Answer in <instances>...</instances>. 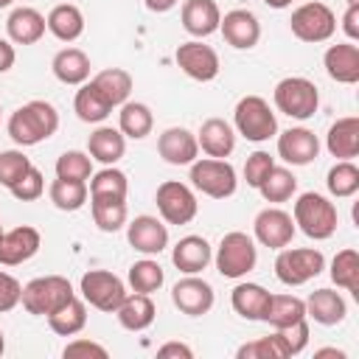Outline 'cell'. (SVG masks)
<instances>
[{
	"mask_svg": "<svg viewBox=\"0 0 359 359\" xmlns=\"http://www.w3.org/2000/svg\"><path fill=\"white\" fill-rule=\"evenodd\" d=\"M59 129V112L50 101L34 98L11 112L8 118V137L17 146H36L48 140Z\"/></svg>",
	"mask_w": 359,
	"mask_h": 359,
	"instance_id": "6da1fadb",
	"label": "cell"
},
{
	"mask_svg": "<svg viewBox=\"0 0 359 359\" xmlns=\"http://www.w3.org/2000/svg\"><path fill=\"white\" fill-rule=\"evenodd\" d=\"M292 219H294V227L309 236L311 241H325L337 233V224H339V216H337V205L317 194V191H306L297 196L294 202V210H292Z\"/></svg>",
	"mask_w": 359,
	"mask_h": 359,
	"instance_id": "7a4b0ae2",
	"label": "cell"
},
{
	"mask_svg": "<svg viewBox=\"0 0 359 359\" xmlns=\"http://www.w3.org/2000/svg\"><path fill=\"white\" fill-rule=\"evenodd\" d=\"M213 261H216V269L222 278H230V280H238L244 275H250L258 264V247H255V238L241 233V230H230L222 236L216 252H213Z\"/></svg>",
	"mask_w": 359,
	"mask_h": 359,
	"instance_id": "3957f363",
	"label": "cell"
},
{
	"mask_svg": "<svg viewBox=\"0 0 359 359\" xmlns=\"http://www.w3.org/2000/svg\"><path fill=\"white\" fill-rule=\"evenodd\" d=\"M70 297H76V292H73V283L65 275H39V278H34L22 286L20 303L28 314L48 317L59 306H65Z\"/></svg>",
	"mask_w": 359,
	"mask_h": 359,
	"instance_id": "277c9868",
	"label": "cell"
},
{
	"mask_svg": "<svg viewBox=\"0 0 359 359\" xmlns=\"http://www.w3.org/2000/svg\"><path fill=\"white\" fill-rule=\"evenodd\" d=\"M233 129H236V135L247 137L250 143H264L278 135V118L266 98L244 95V98H238V104L233 109Z\"/></svg>",
	"mask_w": 359,
	"mask_h": 359,
	"instance_id": "5b68a950",
	"label": "cell"
},
{
	"mask_svg": "<svg viewBox=\"0 0 359 359\" xmlns=\"http://www.w3.org/2000/svg\"><path fill=\"white\" fill-rule=\"evenodd\" d=\"M272 101H275V109L294 118V121H309L317 107H320V93H317V84L306 76H286L275 84V93H272Z\"/></svg>",
	"mask_w": 359,
	"mask_h": 359,
	"instance_id": "8992f818",
	"label": "cell"
},
{
	"mask_svg": "<svg viewBox=\"0 0 359 359\" xmlns=\"http://www.w3.org/2000/svg\"><path fill=\"white\" fill-rule=\"evenodd\" d=\"M325 269V255L314 247H283L275 258V278L283 286H303Z\"/></svg>",
	"mask_w": 359,
	"mask_h": 359,
	"instance_id": "52a82bcc",
	"label": "cell"
},
{
	"mask_svg": "<svg viewBox=\"0 0 359 359\" xmlns=\"http://www.w3.org/2000/svg\"><path fill=\"white\" fill-rule=\"evenodd\" d=\"M191 185L210 196V199H227L236 194L238 180H236V168L227 160L219 157H196L191 163Z\"/></svg>",
	"mask_w": 359,
	"mask_h": 359,
	"instance_id": "ba28073f",
	"label": "cell"
},
{
	"mask_svg": "<svg viewBox=\"0 0 359 359\" xmlns=\"http://www.w3.org/2000/svg\"><path fill=\"white\" fill-rule=\"evenodd\" d=\"M79 292H81L84 303H90L93 309L107 311V314H115V309L129 294L123 280L115 272H109V269H90V272H84L81 280H79Z\"/></svg>",
	"mask_w": 359,
	"mask_h": 359,
	"instance_id": "9c48e42d",
	"label": "cell"
},
{
	"mask_svg": "<svg viewBox=\"0 0 359 359\" xmlns=\"http://www.w3.org/2000/svg\"><path fill=\"white\" fill-rule=\"evenodd\" d=\"M289 28L292 34L300 39V42H328L337 31V17L334 11L320 3V0H311V3H303L292 11V20H289Z\"/></svg>",
	"mask_w": 359,
	"mask_h": 359,
	"instance_id": "30bf717a",
	"label": "cell"
},
{
	"mask_svg": "<svg viewBox=\"0 0 359 359\" xmlns=\"http://www.w3.org/2000/svg\"><path fill=\"white\" fill-rule=\"evenodd\" d=\"M154 202H157V213L165 224H188V222H194V216L199 210L196 194L191 191V185H185L180 180L160 182Z\"/></svg>",
	"mask_w": 359,
	"mask_h": 359,
	"instance_id": "8fae6325",
	"label": "cell"
},
{
	"mask_svg": "<svg viewBox=\"0 0 359 359\" xmlns=\"http://www.w3.org/2000/svg\"><path fill=\"white\" fill-rule=\"evenodd\" d=\"M177 67L194 81H213L219 76V53L202 39H188L174 50Z\"/></svg>",
	"mask_w": 359,
	"mask_h": 359,
	"instance_id": "7c38bea8",
	"label": "cell"
},
{
	"mask_svg": "<svg viewBox=\"0 0 359 359\" xmlns=\"http://www.w3.org/2000/svg\"><path fill=\"white\" fill-rule=\"evenodd\" d=\"M294 219H292V213H286L283 208H264L258 216H255V222H252V236H255V241L258 244H264V247H269V250H283V247H289L292 244V238H294Z\"/></svg>",
	"mask_w": 359,
	"mask_h": 359,
	"instance_id": "4fadbf2b",
	"label": "cell"
},
{
	"mask_svg": "<svg viewBox=\"0 0 359 359\" xmlns=\"http://www.w3.org/2000/svg\"><path fill=\"white\" fill-rule=\"evenodd\" d=\"M213 286L205 280V278H196V275H185L182 280H177L171 286V303L188 314V317H202L213 309Z\"/></svg>",
	"mask_w": 359,
	"mask_h": 359,
	"instance_id": "5bb4252c",
	"label": "cell"
},
{
	"mask_svg": "<svg viewBox=\"0 0 359 359\" xmlns=\"http://www.w3.org/2000/svg\"><path fill=\"white\" fill-rule=\"evenodd\" d=\"M126 238L132 244V250L143 252V255H160L168 247V224L157 216H135L132 222H126Z\"/></svg>",
	"mask_w": 359,
	"mask_h": 359,
	"instance_id": "9a60e30c",
	"label": "cell"
},
{
	"mask_svg": "<svg viewBox=\"0 0 359 359\" xmlns=\"http://www.w3.org/2000/svg\"><path fill=\"white\" fill-rule=\"evenodd\" d=\"M42 247V236L31 224H20L14 230H3L0 236V266H20L31 261Z\"/></svg>",
	"mask_w": 359,
	"mask_h": 359,
	"instance_id": "2e32d148",
	"label": "cell"
},
{
	"mask_svg": "<svg viewBox=\"0 0 359 359\" xmlns=\"http://www.w3.org/2000/svg\"><path fill=\"white\" fill-rule=\"evenodd\" d=\"M219 31L224 36V42L236 50H250L258 45L261 39V22L252 11L247 8H233L219 20Z\"/></svg>",
	"mask_w": 359,
	"mask_h": 359,
	"instance_id": "e0dca14e",
	"label": "cell"
},
{
	"mask_svg": "<svg viewBox=\"0 0 359 359\" xmlns=\"http://www.w3.org/2000/svg\"><path fill=\"white\" fill-rule=\"evenodd\" d=\"M320 154V140L306 126H289L278 135V157L289 165H309Z\"/></svg>",
	"mask_w": 359,
	"mask_h": 359,
	"instance_id": "ac0fdd59",
	"label": "cell"
},
{
	"mask_svg": "<svg viewBox=\"0 0 359 359\" xmlns=\"http://www.w3.org/2000/svg\"><path fill=\"white\" fill-rule=\"evenodd\" d=\"M157 154L168 165H191L199 157L196 135L191 129H185V126H168L157 137Z\"/></svg>",
	"mask_w": 359,
	"mask_h": 359,
	"instance_id": "d6986e66",
	"label": "cell"
},
{
	"mask_svg": "<svg viewBox=\"0 0 359 359\" xmlns=\"http://www.w3.org/2000/svg\"><path fill=\"white\" fill-rule=\"evenodd\" d=\"M171 261L182 275H199L213 261V247L205 236H182L171 250Z\"/></svg>",
	"mask_w": 359,
	"mask_h": 359,
	"instance_id": "ffe728a7",
	"label": "cell"
},
{
	"mask_svg": "<svg viewBox=\"0 0 359 359\" xmlns=\"http://www.w3.org/2000/svg\"><path fill=\"white\" fill-rule=\"evenodd\" d=\"M196 143L205 151V157L227 160L236 149V129L224 118H208L196 132Z\"/></svg>",
	"mask_w": 359,
	"mask_h": 359,
	"instance_id": "44dd1931",
	"label": "cell"
},
{
	"mask_svg": "<svg viewBox=\"0 0 359 359\" xmlns=\"http://www.w3.org/2000/svg\"><path fill=\"white\" fill-rule=\"evenodd\" d=\"M180 17H182V28L191 36L205 39V36H210V34L219 31L222 11H219L216 0H185Z\"/></svg>",
	"mask_w": 359,
	"mask_h": 359,
	"instance_id": "7402d4cb",
	"label": "cell"
},
{
	"mask_svg": "<svg viewBox=\"0 0 359 359\" xmlns=\"http://www.w3.org/2000/svg\"><path fill=\"white\" fill-rule=\"evenodd\" d=\"M325 73L339 84H356L359 81V45L353 42H337L323 56Z\"/></svg>",
	"mask_w": 359,
	"mask_h": 359,
	"instance_id": "603a6c76",
	"label": "cell"
},
{
	"mask_svg": "<svg viewBox=\"0 0 359 359\" xmlns=\"http://www.w3.org/2000/svg\"><path fill=\"white\" fill-rule=\"evenodd\" d=\"M45 31H48L45 17L31 6L14 8L8 14V20H6V34H8V39L14 45H34V42H39L45 36Z\"/></svg>",
	"mask_w": 359,
	"mask_h": 359,
	"instance_id": "cb8c5ba5",
	"label": "cell"
},
{
	"mask_svg": "<svg viewBox=\"0 0 359 359\" xmlns=\"http://www.w3.org/2000/svg\"><path fill=\"white\" fill-rule=\"evenodd\" d=\"M325 149H328V154L337 157V160H353V157L359 154V118H356V115L337 118V121L328 126Z\"/></svg>",
	"mask_w": 359,
	"mask_h": 359,
	"instance_id": "d4e9b609",
	"label": "cell"
},
{
	"mask_svg": "<svg viewBox=\"0 0 359 359\" xmlns=\"http://www.w3.org/2000/svg\"><path fill=\"white\" fill-rule=\"evenodd\" d=\"M348 314V303L334 289H314L306 297V317H311L320 325H339Z\"/></svg>",
	"mask_w": 359,
	"mask_h": 359,
	"instance_id": "484cf974",
	"label": "cell"
},
{
	"mask_svg": "<svg viewBox=\"0 0 359 359\" xmlns=\"http://www.w3.org/2000/svg\"><path fill=\"white\" fill-rule=\"evenodd\" d=\"M50 70L62 84L81 87L84 81H90V56L81 48H62L53 56Z\"/></svg>",
	"mask_w": 359,
	"mask_h": 359,
	"instance_id": "4316f807",
	"label": "cell"
},
{
	"mask_svg": "<svg viewBox=\"0 0 359 359\" xmlns=\"http://www.w3.org/2000/svg\"><path fill=\"white\" fill-rule=\"evenodd\" d=\"M154 314H157V306L151 294H140V292L126 294L123 303L115 309V317L126 331H146L154 323Z\"/></svg>",
	"mask_w": 359,
	"mask_h": 359,
	"instance_id": "83f0119b",
	"label": "cell"
},
{
	"mask_svg": "<svg viewBox=\"0 0 359 359\" xmlns=\"http://www.w3.org/2000/svg\"><path fill=\"white\" fill-rule=\"evenodd\" d=\"M45 25L59 42H76L84 34V14L73 3H59L48 11Z\"/></svg>",
	"mask_w": 359,
	"mask_h": 359,
	"instance_id": "f1b7e54d",
	"label": "cell"
},
{
	"mask_svg": "<svg viewBox=\"0 0 359 359\" xmlns=\"http://www.w3.org/2000/svg\"><path fill=\"white\" fill-rule=\"evenodd\" d=\"M126 151V137L121 135V129L112 126H98L95 132H90L87 137V154L104 165H115Z\"/></svg>",
	"mask_w": 359,
	"mask_h": 359,
	"instance_id": "f546056e",
	"label": "cell"
},
{
	"mask_svg": "<svg viewBox=\"0 0 359 359\" xmlns=\"http://www.w3.org/2000/svg\"><path fill=\"white\" fill-rule=\"evenodd\" d=\"M269 294L261 283H238L233 292H230V306L238 317L244 320H264L266 314V306H269Z\"/></svg>",
	"mask_w": 359,
	"mask_h": 359,
	"instance_id": "4dcf8cb0",
	"label": "cell"
},
{
	"mask_svg": "<svg viewBox=\"0 0 359 359\" xmlns=\"http://www.w3.org/2000/svg\"><path fill=\"white\" fill-rule=\"evenodd\" d=\"M154 126V115L143 101H123L121 112H118V129L123 137L132 140H143L146 135H151Z\"/></svg>",
	"mask_w": 359,
	"mask_h": 359,
	"instance_id": "1f68e13d",
	"label": "cell"
},
{
	"mask_svg": "<svg viewBox=\"0 0 359 359\" xmlns=\"http://www.w3.org/2000/svg\"><path fill=\"white\" fill-rule=\"evenodd\" d=\"M90 81H93V87H95L112 107H121L123 101H129V93H132V76H129L123 67H107V70L95 73Z\"/></svg>",
	"mask_w": 359,
	"mask_h": 359,
	"instance_id": "d6a6232c",
	"label": "cell"
},
{
	"mask_svg": "<svg viewBox=\"0 0 359 359\" xmlns=\"http://www.w3.org/2000/svg\"><path fill=\"white\" fill-rule=\"evenodd\" d=\"M73 109H76L79 121H84V123H101V121H107V115L112 112V104L93 87V81H84V84L76 90Z\"/></svg>",
	"mask_w": 359,
	"mask_h": 359,
	"instance_id": "836d02e7",
	"label": "cell"
},
{
	"mask_svg": "<svg viewBox=\"0 0 359 359\" xmlns=\"http://www.w3.org/2000/svg\"><path fill=\"white\" fill-rule=\"evenodd\" d=\"M90 199H126L129 194V180L121 168L115 165H104L101 171H95L90 177Z\"/></svg>",
	"mask_w": 359,
	"mask_h": 359,
	"instance_id": "e575fe53",
	"label": "cell"
},
{
	"mask_svg": "<svg viewBox=\"0 0 359 359\" xmlns=\"http://www.w3.org/2000/svg\"><path fill=\"white\" fill-rule=\"evenodd\" d=\"M48 196H50L53 208H59L65 213H73V210H81L87 205L90 191H87L84 180H62V177H56L50 182V188H48Z\"/></svg>",
	"mask_w": 359,
	"mask_h": 359,
	"instance_id": "d590c367",
	"label": "cell"
},
{
	"mask_svg": "<svg viewBox=\"0 0 359 359\" xmlns=\"http://www.w3.org/2000/svg\"><path fill=\"white\" fill-rule=\"evenodd\" d=\"M297 320H306V300L294 294H269L264 323H269L272 328H286Z\"/></svg>",
	"mask_w": 359,
	"mask_h": 359,
	"instance_id": "8d00e7d4",
	"label": "cell"
},
{
	"mask_svg": "<svg viewBox=\"0 0 359 359\" xmlns=\"http://www.w3.org/2000/svg\"><path fill=\"white\" fill-rule=\"evenodd\" d=\"M48 325L59 337H76L87 325V306L79 297H70L65 306H59L53 314H48Z\"/></svg>",
	"mask_w": 359,
	"mask_h": 359,
	"instance_id": "74e56055",
	"label": "cell"
},
{
	"mask_svg": "<svg viewBox=\"0 0 359 359\" xmlns=\"http://www.w3.org/2000/svg\"><path fill=\"white\" fill-rule=\"evenodd\" d=\"M328 275L339 289H348L353 297H359V252L353 247H345L331 258Z\"/></svg>",
	"mask_w": 359,
	"mask_h": 359,
	"instance_id": "f35d334b",
	"label": "cell"
},
{
	"mask_svg": "<svg viewBox=\"0 0 359 359\" xmlns=\"http://www.w3.org/2000/svg\"><path fill=\"white\" fill-rule=\"evenodd\" d=\"M255 191H258L266 202L280 205V202H286V199L294 196V191H297V177H294L289 168H283V165H272V171L261 180V185H258Z\"/></svg>",
	"mask_w": 359,
	"mask_h": 359,
	"instance_id": "ab89813d",
	"label": "cell"
},
{
	"mask_svg": "<svg viewBox=\"0 0 359 359\" xmlns=\"http://www.w3.org/2000/svg\"><path fill=\"white\" fill-rule=\"evenodd\" d=\"M90 210L101 233H118L129 219L126 199H90Z\"/></svg>",
	"mask_w": 359,
	"mask_h": 359,
	"instance_id": "60d3db41",
	"label": "cell"
},
{
	"mask_svg": "<svg viewBox=\"0 0 359 359\" xmlns=\"http://www.w3.org/2000/svg\"><path fill=\"white\" fill-rule=\"evenodd\" d=\"M325 188L337 199H348L359 191V168L353 160H337L325 174Z\"/></svg>",
	"mask_w": 359,
	"mask_h": 359,
	"instance_id": "b9f144b4",
	"label": "cell"
},
{
	"mask_svg": "<svg viewBox=\"0 0 359 359\" xmlns=\"http://www.w3.org/2000/svg\"><path fill=\"white\" fill-rule=\"evenodd\" d=\"M126 280H129V286H132V292H140V294H151V292H157L160 286H163V280H165V272H163V266L154 261V258H140V261H135L132 266H129V275H126Z\"/></svg>",
	"mask_w": 359,
	"mask_h": 359,
	"instance_id": "7bdbcfd3",
	"label": "cell"
},
{
	"mask_svg": "<svg viewBox=\"0 0 359 359\" xmlns=\"http://www.w3.org/2000/svg\"><path fill=\"white\" fill-rule=\"evenodd\" d=\"M238 359H289L283 339L278 337V331H272L269 337H258L252 342H244L236 351Z\"/></svg>",
	"mask_w": 359,
	"mask_h": 359,
	"instance_id": "ee69618b",
	"label": "cell"
},
{
	"mask_svg": "<svg viewBox=\"0 0 359 359\" xmlns=\"http://www.w3.org/2000/svg\"><path fill=\"white\" fill-rule=\"evenodd\" d=\"M56 177L62 180H90L93 177V157L87 151H79V149H70V151H62L59 160H56Z\"/></svg>",
	"mask_w": 359,
	"mask_h": 359,
	"instance_id": "f6af8a7d",
	"label": "cell"
},
{
	"mask_svg": "<svg viewBox=\"0 0 359 359\" xmlns=\"http://www.w3.org/2000/svg\"><path fill=\"white\" fill-rule=\"evenodd\" d=\"M31 168V160L20 151V149H6L0 151V185L11 188L17 180H22V174Z\"/></svg>",
	"mask_w": 359,
	"mask_h": 359,
	"instance_id": "bcb514c9",
	"label": "cell"
},
{
	"mask_svg": "<svg viewBox=\"0 0 359 359\" xmlns=\"http://www.w3.org/2000/svg\"><path fill=\"white\" fill-rule=\"evenodd\" d=\"M8 191H11V196L20 199V202H34V199H39V196L45 194V177H42V171H39L36 165H31V168L22 174V180H17Z\"/></svg>",
	"mask_w": 359,
	"mask_h": 359,
	"instance_id": "7dc6e473",
	"label": "cell"
},
{
	"mask_svg": "<svg viewBox=\"0 0 359 359\" xmlns=\"http://www.w3.org/2000/svg\"><path fill=\"white\" fill-rule=\"evenodd\" d=\"M275 331H278V337L283 339L289 356H297V353L306 351V345H309V334H311V328H309V317H306V320H297V323H292V325H286V328H275Z\"/></svg>",
	"mask_w": 359,
	"mask_h": 359,
	"instance_id": "c3c4849f",
	"label": "cell"
},
{
	"mask_svg": "<svg viewBox=\"0 0 359 359\" xmlns=\"http://www.w3.org/2000/svg\"><path fill=\"white\" fill-rule=\"evenodd\" d=\"M272 165H275V157H272L269 151H264V149L252 151V154L247 157V163H244V180H247V185H250V188H258L261 180L272 171Z\"/></svg>",
	"mask_w": 359,
	"mask_h": 359,
	"instance_id": "681fc988",
	"label": "cell"
},
{
	"mask_svg": "<svg viewBox=\"0 0 359 359\" xmlns=\"http://www.w3.org/2000/svg\"><path fill=\"white\" fill-rule=\"evenodd\" d=\"M20 294H22V283L14 275H8V272L0 269V314L3 311H11L20 303Z\"/></svg>",
	"mask_w": 359,
	"mask_h": 359,
	"instance_id": "f907efd6",
	"label": "cell"
},
{
	"mask_svg": "<svg viewBox=\"0 0 359 359\" xmlns=\"http://www.w3.org/2000/svg\"><path fill=\"white\" fill-rule=\"evenodd\" d=\"M62 356H98V359H107L109 353H107L104 345H98L93 339H73V342L65 345Z\"/></svg>",
	"mask_w": 359,
	"mask_h": 359,
	"instance_id": "816d5d0a",
	"label": "cell"
},
{
	"mask_svg": "<svg viewBox=\"0 0 359 359\" xmlns=\"http://www.w3.org/2000/svg\"><path fill=\"white\" fill-rule=\"evenodd\" d=\"M342 31H345L348 42L359 39V3H348V11L342 14Z\"/></svg>",
	"mask_w": 359,
	"mask_h": 359,
	"instance_id": "f5cc1de1",
	"label": "cell"
},
{
	"mask_svg": "<svg viewBox=\"0 0 359 359\" xmlns=\"http://www.w3.org/2000/svg\"><path fill=\"white\" fill-rule=\"evenodd\" d=\"M157 356L160 359H194V351L185 345V342H165V345H160L157 348Z\"/></svg>",
	"mask_w": 359,
	"mask_h": 359,
	"instance_id": "db71d44e",
	"label": "cell"
},
{
	"mask_svg": "<svg viewBox=\"0 0 359 359\" xmlns=\"http://www.w3.org/2000/svg\"><path fill=\"white\" fill-rule=\"evenodd\" d=\"M17 62V50L11 45V39H0V73H8Z\"/></svg>",
	"mask_w": 359,
	"mask_h": 359,
	"instance_id": "11a10c76",
	"label": "cell"
},
{
	"mask_svg": "<svg viewBox=\"0 0 359 359\" xmlns=\"http://www.w3.org/2000/svg\"><path fill=\"white\" fill-rule=\"evenodd\" d=\"M143 3H146L149 11H154V14H165V11H171L180 0H143Z\"/></svg>",
	"mask_w": 359,
	"mask_h": 359,
	"instance_id": "9f6ffc18",
	"label": "cell"
},
{
	"mask_svg": "<svg viewBox=\"0 0 359 359\" xmlns=\"http://www.w3.org/2000/svg\"><path fill=\"white\" fill-rule=\"evenodd\" d=\"M314 356H317V359H323V356H337V359H345V351H339V348H320V351H314Z\"/></svg>",
	"mask_w": 359,
	"mask_h": 359,
	"instance_id": "6f0895ef",
	"label": "cell"
},
{
	"mask_svg": "<svg viewBox=\"0 0 359 359\" xmlns=\"http://www.w3.org/2000/svg\"><path fill=\"white\" fill-rule=\"evenodd\" d=\"M269 8H289L292 6V0H264Z\"/></svg>",
	"mask_w": 359,
	"mask_h": 359,
	"instance_id": "680465c9",
	"label": "cell"
},
{
	"mask_svg": "<svg viewBox=\"0 0 359 359\" xmlns=\"http://www.w3.org/2000/svg\"><path fill=\"white\" fill-rule=\"evenodd\" d=\"M3 351H6V339H3V331H0V356H3Z\"/></svg>",
	"mask_w": 359,
	"mask_h": 359,
	"instance_id": "91938a15",
	"label": "cell"
},
{
	"mask_svg": "<svg viewBox=\"0 0 359 359\" xmlns=\"http://www.w3.org/2000/svg\"><path fill=\"white\" fill-rule=\"evenodd\" d=\"M11 3H14V0H0V8H8Z\"/></svg>",
	"mask_w": 359,
	"mask_h": 359,
	"instance_id": "94428289",
	"label": "cell"
},
{
	"mask_svg": "<svg viewBox=\"0 0 359 359\" xmlns=\"http://www.w3.org/2000/svg\"><path fill=\"white\" fill-rule=\"evenodd\" d=\"M0 118H3V104H0Z\"/></svg>",
	"mask_w": 359,
	"mask_h": 359,
	"instance_id": "6125c7cd",
	"label": "cell"
},
{
	"mask_svg": "<svg viewBox=\"0 0 359 359\" xmlns=\"http://www.w3.org/2000/svg\"><path fill=\"white\" fill-rule=\"evenodd\" d=\"M0 236H3V222H0Z\"/></svg>",
	"mask_w": 359,
	"mask_h": 359,
	"instance_id": "be15d7a7",
	"label": "cell"
},
{
	"mask_svg": "<svg viewBox=\"0 0 359 359\" xmlns=\"http://www.w3.org/2000/svg\"><path fill=\"white\" fill-rule=\"evenodd\" d=\"M348 3H359V0H348Z\"/></svg>",
	"mask_w": 359,
	"mask_h": 359,
	"instance_id": "e7e4bbea",
	"label": "cell"
}]
</instances>
